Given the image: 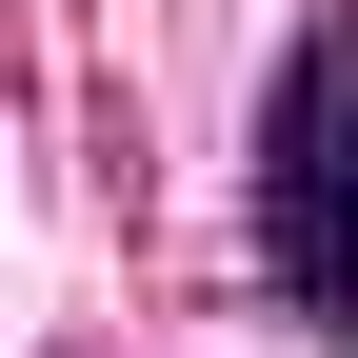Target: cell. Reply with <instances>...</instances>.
Instances as JSON below:
<instances>
[{"instance_id":"cell-1","label":"cell","mask_w":358,"mask_h":358,"mask_svg":"<svg viewBox=\"0 0 358 358\" xmlns=\"http://www.w3.org/2000/svg\"><path fill=\"white\" fill-rule=\"evenodd\" d=\"M259 259L319 338H358V20H319L259 100Z\"/></svg>"}]
</instances>
